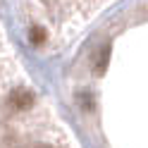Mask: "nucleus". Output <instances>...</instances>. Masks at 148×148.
Segmentation results:
<instances>
[{
	"instance_id": "nucleus-2",
	"label": "nucleus",
	"mask_w": 148,
	"mask_h": 148,
	"mask_svg": "<svg viewBox=\"0 0 148 148\" xmlns=\"http://www.w3.org/2000/svg\"><path fill=\"white\" fill-rule=\"evenodd\" d=\"M29 38H31L34 45H43V43H45V29H43V26H31Z\"/></svg>"
},
{
	"instance_id": "nucleus-1",
	"label": "nucleus",
	"mask_w": 148,
	"mask_h": 148,
	"mask_svg": "<svg viewBox=\"0 0 148 148\" xmlns=\"http://www.w3.org/2000/svg\"><path fill=\"white\" fill-rule=\"evenodd\" d=\"M7 100H10V105L14 110H26V108H31V103H34V93L26 91V86H17V88L10 91Z\"/></svg>"
},
{
	"instance_id": "nucleus-3",
	"label": "nucleus",
	"mask_w": 148,
	"mask_h": 148,
	"mask_svg": "<svg viewBox=\"0 0 148 148\" xmlns=\"http://www.w3.org/2000/svg\"><path fill=\"white\" fill-rule=\"evenodd\" d=\"M108 58H110V45L100 48V53H98V60H96V74H100V72L105 69V64H108Z\"/></svg>"
}]
</instances>
